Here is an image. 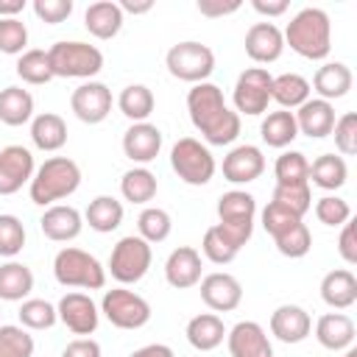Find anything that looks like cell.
Here are the masks:
<instances>
[{"mask_svg": "<svg viewBox=\"0 0 357 357\" xmlns=\"http://www.w3.org/2000/svg\"><path fill=\"white\" fill-rule=\"evenodd\" d=\"M187 112L206 145H229L240 137V114L229 109L223 89L212 81L192 84L187 92Z\"/></svg>", "mask_w": 357, "mask_h": 357, "instance_id": "obj_1", "label": "cell"}, {"mask_svg": "<svg viewBox=\"0 0 357 357\" xmlns=\"http://www.w3.org/2000/svg\"><path fill=\"white\" fill-rule=\"evenodd\" d=\"M284 36V45H290L293 53H298L301 59H310V61H324L332 50V22H329V14L324 8H301L290 22L287 28L282 31Z\"/></svg>", "mask_w": 357, "mask_h": 357, "instance_id": "obj_2", "label": "cell"}, {"mask_svg": "<svg viewBox=\"0 0 357 357\" xmlns=\"http://www.w3.org/2000/svg\"><path fill=\"white\" fill-rule=\"evenodd\" d=\"M81 184V167L78 162H73L70 156H50L45 159L31 184H28V192H31V201L39 204V206H53L56 201L61 198H70Z\"/></svg>", "mask_w": 357, "mask_h": 357, "instance_id": "obj_3", "label": "cell"}, {"mask_svg": "<svg viewBox=\"0 0 357 357\" xmlns=\"http://www.w3.org/2000/svg\"><path fill=\"white\" fill-rule=\"evenodd\" d=\"M47 61H50V73L53 78H84L92 81V75H98L103 70V53L89 45V42H78V39H64L47 47Z\"/></svg>", "mask_w": 357, "mask_h": 357, "instance_id": "obj_4", "label": "cell"}, {"mask_svg": "<svg viewBox=\"0 0 357 357\" xmlns=\"http://www.w3.org/2000/svg\"><path fill=\"white\" fill-rule=\"evenodd\" d=\"M53 276L61 287H81V290H100L106 284V268L84 248L67 245L53 257Z\"/></svg>", "mask_w": 357, "mask_h": 357, "instance_id": "obj_5", "label": "cell"}, {"mask_svg": "<svg viewBox=\"0 0 357 357\" xmlns=\"http://www.w3.org/2000/svg\"><path fill=\"white\" fill-rule=\"evenodd\" d=\"M170 167L173 173L190 184V187H204L212 181L218 165H215V156L212 151L195 139V137H181L173 148H170Z\"/></svg>", "mask_w": 357, "mask_h": 357, "instance_id": "obj_6", "label": "cell"}, {"mask_svg": "<svg viewBox=\"0 0 357 357\" xmlns=\"http://www.w3.org/2000/svg\"><path fill=\"white\" fill-rule=\"evenodd\" d=\"M254 215H257V201L245 190H229L218 198V226L240 248L254 234Z\"/></svg>", "mask_w": 357, "mask_h": 357, "instance_id": "obj_7", "label": "cell"}, {"mask_svg": "<svg viewBox=\"0 0 357 357\" xmlns=\"http://www.w3.org/2000/svg\"><path fill=\"white\" fill-rule=\"evenodd\" d=\"M165 67L178 81L204 84L215 73V53H212L209 45L195 42V39H187V42H178V45H173L167 50Z\"/></svg>", "mask_w": 357, "mask_h": 357, "instance_id": "obj_8", "label": "cell"}, {"mask_svg": "<svg viewBox=\"0 0 357 357\" xmlns=\"http://www.w3.org/2000/svg\"><path fill=\"white\" fill-rule=\"evenodd\" d=\"M151 262H153L151 243H145L139 234H128V237H120L117 245L112 248L109 273L120 284H137L148 273Z\"/></svg>", "mask_w": 357, "mask_h": 357, "instance_id": "obj_9", "label": "cell"}, {"mask_svg": "<svg viewBox=\"0 0 357 357\" xmlns=\"http://www.w3.org/2000/svg\"><path fill=\"white\" fill-rule=\"evenodd\" d=\"M100 312L117 329H142L151 321V304L128 287L106 290L103 301H100Z\"/></svg>", "mask_w": 357, "mask_h": 357, "instance_id": "obj_10", "label": "cell"}, {"mask_svg": "<svg viewBox=\"0 0 357 357\" xmlns=\"http://www.w3.org/2000/svg\"><path fill=\"white\" fill-rule=\"evenodd\" d=\"M271 84H273V75L265 67L243 70L237 75V84H234V92H231L234 112L237 114H248V117L262 114L268 109V103H271Z\"/></svg>", "mask_w": 357, "mask_h": 357, "instance_id": "obj_11", "label": "cell"}, {"mask_svg": "<svg viewBox=\"0 0 357 357\" xmlns=\"http://www.w3.org/2000/svg\"><path fill=\"white\" fill-rule=\"evenodd\" d=\"M70 109L81 123L98 126L112 112V89L100 81H84L70 95Z\"/></svg>", "mask_w": 357, "mask_h": 357, "instance_id": "obj_12", "label": "cell"}, {"mask_svg": "<svg viewBox=\"0 0 357 357\" xmlns=\"http://www.w3.org/2000/svg\"><path fill=\"white\" fill-rule=\"evenodd\" d=\"M36 173L33 153L25 145H6L0 148V195H14L25 184H31Z\"/></svg>", "mask_w": 357, "mask_h": 357, "instance_id": "obj_13", "label": "cell"}, {"mask_svg": "<svg viewBox=\"0 0 357 357\" xmlns=\"http://www.w3.org/2000/svg\"><path fill=\"white\" fill-rule=\"evenodd\" d=\"M56 312H59V321L73 335H81V337H89L100 321V310L86 293H64L56 304Z\"/></svg>", "mask_w": 357, "mask_h": 357, "instance_id": "obj_14", "label": "cell"}, {"mask_svg": "<svg viewBox=\"0 0 357 357\" xmlns=\"http://www.w3.org/2000/svg\"><path fill=\"white\" fill-rule=\"evenodd\" d=\"M201 298L209 310L215 312H231L240 307L243 301V284L237 276L226 273V271H215V273H206L201 276Z\"/></svg>", "mask_w": 357, "mask_h": 357, "instance_id": "obj_15", "label": "cell"}, {"mask_svg": "<svg viewBox=\"0 0 357 357\" xmlns=\"http://www.w3.org/2000/svg\"><path fill=\"white\" fill-rule=\"evenodd\" d=\"M223 178L231 184H251L265 173V156L257 145H237L223 156Z\"/></svg>", "mask_w": 357, "mask_h": 357, "instance_id": "obj_16", "label": "cell"}, {"mask_svg": "<svg viewBox=\"0 0 357 357\" xmlns=\"http://www.w3.org/2000/svg\"><path fill=\"white\" fill-rule=\"evenodd\" d=\"M231 357H273V346L257 321H237L226 332Z\"/></svg>", "mask_w": 357, "mask_h": 357, "instance_id": "obj_17", "label": "cell"}, {"mask_svg": "<svg viewBox=\"0 0 357 357\" xmlns=\"http://www.w3.org/2000/svg\"><path fill=\"white\" fill-rule=\"evenodd\" d=\"M245 53L257 64H271L284 53L282 28L273 22H254L245 31Z\"/></svg>", "mask_w": 357, "mask_h": 357, "instance_id": "obj_18", "label": "cell"}, {"mask_svg": "<svg viewBox=\"0 0 357 357\" xmlns=\"http://www.w3.org/2000/svg\"><path fill=\"white\" fill-rule=\"evenodd\" d=\"M39 229L53 243H70V240H75L81 234L84 215L75 206H70V204H53L39 218Z\"/></svg>", "mask_w": 357, "mask_h": 357, "instance_id": "obj_19", "label": "cell"}, {"mask_svg": "<svg viewBox=\"0 0 357 357\" xmlns=\"http://www.w3.org/2000/svg\"><path fill=\"white\" fill-rule=\"evenodd\" d=\"M312 332V318L298 304H282L271 312V335L282 343H301Z\"/></svg>", "mask_w": 357, "mask_h": 357, "instance_id": "obj_20", "label": "cell"}, {"mask_svg": "<svg viewBox=\"0 0 357 357\" xmlns=\"http://www.w3.org/2000/svg\"><path fill=\"white\" fill-rule=\"evenodd\" d=\"M201 271H204V262H201V254L192 245L173 248L170 257H167V262H165V279L176 290L195 287L201 282Z\"/></svg>", "mask_w": 357, "mask_h": 357, "instance_id": "obj_21", "label": "cell"}, {"mask_svg": "<svg viewBox=\"0 0 357 357\" xmlns=\"http://www.w3.org/2000/svg\"><path fill=\"white\" fill-rule=\"evenodd\" d=\"M162 151V131L153 123H131L128 131L123 134V153L131 162L148 165L159 156Z\"/></svg>", "mask_w": 357, "mask_h": 357, "instance_id": "obj_22", "label": "cell"}, {"mask_svg": "<svg viewBox=\"0 0 357 357\" xmlns=\"http://www.w3.org/2000/svg\"><path fill=\"white\" fill-rule=\"evenodd\" d=\"M296 117V126H298V134H307L310 139H324L332 134V126H335V106L329 100H321V98H310L307 103L298 106V112H293Z\"/></svg>", "mask_w": 357, "mask_h": 357, "instance_id": "obj_23", "label": "cell"}, {"mask_svg": "<svg viewBox=\"0 0 357 357\" xmlns=\"http://www.w3.org/2000/svg\"><path fill=\"white\" fill-rule=\"evenodd\" d=\"M357 326L346 312H326L315 321V340L329 351H346L354 346Z\"/></svg>", "mask_w": 357, "mask_h": 357, "instance_id": "obj_24", "label": "cell"}, {"mask_svg": "<svg viewBox=\"0 0 357 357\" xmlns=\"http://www.w3.org/2000/svg\"><path fill=\"white\" fill-rule=\"evenodd\" d=\"M351 84H354V75L343 61H326L312 75V89L318 92L321 100H329V103L337 98H346Z\"/></svg>", "mask_w": 357, "mask_h": 357, "instance_id": "obj_25", "label": "cell"}, {"mask_svg": "<svg viewBox=\"0 0 357 357\" xmlns=\"http://www.w3.org/2000/svg\"><path fill=\"white\" fill-rule=\"evenodd\" d=\"M226 332H229V329H226L223 318L215 315V312L192 315V318L187 321V329H184L187 343H190L192 349H198V351H212V349H218V346L226 340Z\"/></svg>", "mask_w": 357, "mask_h": 357, "instance_id": "obj_26", "label": "cell"}, {"mask_svg": "<svg viewBox=\"0 0 357 357\" xmlns=\"http://www.w3.org/2000/svg\"><path fill=\"white\" fill-rule=\"evenodd\" d=\"M126 14L120 11V6L114 0H98L89 3L86 14H84V25L95 39H114L123 28Z\"/></svg>", "mask_w": 357, "mask_h": 357, "instance_id": "obj_27", "label": "cell"}, {"mask_svg": "<svg viewBox=\"0 0 357 357\" xmlns=\"http://www.w3.org/2000/svg\"><path fill=\"white\" fill-rule=\"evenodd\" d=\"M321 298L332 310H349L357 301V276L349 268L329 271L321 279Z\"/></svg>", "mask_w": 357, "mask_h": 357, "instance_id": "obj_28", "label": "cell"}, {"mask_svg": "<svg viewBox=\"0 0 357 357\" xmlns=\"http://www.w3.org/2000/svg\"><path fill=\"white\" fill-rule=\"evenodd\" d=\"M31 139L39 151H61L67 145V123L53 112H42L31 120Z\"/></svg>", "mask_w": 357, "mask_h": 357, "instance_id": "obj_29", "label": "cell"}, {"mask_svg": "<svg viewBox=\"0 0 357 357\" xmlns=\"http://www.w3.org/2000/svg\"><path fill=\"white\" fill-rule=\"evenodd\" d=\"M33 120V95L22 86H6L0 89V123L17 128Z\"/></svg>", "mask_w": 357, "mask_h": 357, "instance_id": "obj_30", "label": "cell"}, {"mask_svg": "<svg viewBox=\"0 0 357 357\" xmlns=\"http://www.w3.org/2000/svg\"><path fill=\"white\" fill-rule=\"evenodd\" d=\"M310 81L298 73H282L271 84V100H276L282 109H298L301 103L310 100Z\"/></svg>", "mask_w": 357, "mask_h": 357, "instance_id": "obj_31", "label": "cell"}, {"mask_svg": "<svg viewBox=\"0 0 357 357\" xmlns=\"http://www.w3.org/2000/svg\"><path fill=\"white\" fill-rule=\"evenodd\" d=\"M349 178V165L343 156H335V153H321L312 165H310V181L326 192H335L346 184Z\"/></svg>", "mask_w": 357, "mask_h": 357, "instance_id": "obj_32", "label": "cell"}, {"mask_svg": "<svg viewBox=\"0 0 357 357\" xmlns=\"http://www.w3.org/2000/svg\"><path fill=\"white\" fill-rule=\"evenodd\" d=\"M259 134H262V142L268 148H287L298 137V126H296L293 112H287V109L268 112V117L259 126Z\"/></svg>", "mask_w": 357, "mask_h": 357, "instance_id": "obj_33", "label": "cell"}, {"mask_svg": "<svg viewBox=\"0 0 357 357\" xmlns=\"http://www.w3.org/2000/svg\"><path fill=\"white\" fill-rule=\"evenodd\" d=\"M123 215H126L123 204L114 195H98V198L89 201V206L84 212V220L89 223V229H95L100 234H109L123 223Z\"/></svg>", "mask_w": 357, "mask_h": 357, "instance_id": "obj_34", "label": "cell"}, {"mask_svg": "<svg viewBox=\"0 0 357 357\" xmlns=\"http://www.w3.org/2000/svg\"><path fill=\"white\" fill-rule=\"evenodd\" d=\"M33 290V273L28 265L8 259L0 265V298L3 301H25Z\"/></svg>", "mask_w": 357, "mask_h": 357, "instance_id": "obj_35", "label": "cell"}, {"mask_svg": "<svg viewBox=\"0 0 357 357\" xmlns=\"http://www.w3.org/2000/svg\"><path fill=\"white\" fill-rule=\"evenodd\" d=\"M156 106L153 92L145 84H128L120 95H117V109L131 120V123H148L151 112Z\"/></svg>", "mask_w": 357, "mask_h": 357, "instance_id": "obj_36", "label": "cell"}, {"mask_svg": "<svg viewBox=\"0 0 357 357\" xmlns=\"http://www.w3.org/2000/svg\"><path fill=\"white\" fill-rule=\"evenodd\" d=\"M156 190H159L156 176L148 167H131L120 178V192L128 204H148V201H153Z\"/></svg>", "mask_w": 357, "mask_h": 357, "instance_id": "obj_37", "label": "cell"}, {"mask_svg": "<svg viewBox=\"0 0 357 357\" xmlns=\"http://www.w3.org/2000/svg\"><path fill=\"white\" fill-rule=\"evenodd\" d=\"M14 70H17V75H20L25 84H31V86H42V84L53 81L50 61H47V50H39V47H31V50L20 53Z\"/></svg>", "mask_w": 357, "mask_h": 357, "instance_id": "obj_38", "label": "cell"}, {"mask_svg": "<svg viewBox=\"0 0 357 357\" xmlns=\"http://www.w3.org/2000/svg\"><path fill=\"white\" fill-rule=\"evenodd\" d=\"M137 231L145 243H162L173 231V218L162 206H145L137 218Z\"/></svg>", "mask_w": 357, "mask_h": 357, "instance_id": "obj_39", "label": "cell"}, {"mask_svg": "<svg viewBox=\"0 0 357 357\" xmlns=\"http://www.w3.org/2000/svg\"><path fill=\"white\" fill-rule=\"evenodd\" d=\"M276 184H310V162L301 151H284L273 165Z\"/></svg>", "mask_w": 357, "mask_h": 357, "instance_id": "obj_40", "label": "cell"}, {"mask_svg": "<svg viewBox=\"0 0 357 357\" xmlns=\"http://www.w3.org/2000/svg\"><path fill=\"white\" fill-rule=\"evenodd\" d=\"M20 326H25V329H33V332H39V329H50L56 321H59V312H56V307L50 304V301H45V298H25L22 304H20Z\"/></svg>", "mask_w": 357, "mask_h": 357, "instance_id": "obj_41", "label": "cell"}, {"mask_svg": "<svg viewBox=\"0 0 357 357\" xmlns=\"http://www.w3.org/2000/svg\"><path fill=\"white\" fill-rule=\"evenodd\" d=\"M273 245H276V251H279L282 257L301 259V257H307L310 248H312V234H310L307 223L298 220L296 226H290L287 231H282L279 237H273Z\"/></svg>", "mask_w": 357, "mask_h": 357, "instance_id": "obj_42", "label": "cell"}, {"mask_svg": "<svg viewBox=\"0 0 357 357\" xmlns=\"http://www.w3.org/2000/svg\"><path fill=\"white\" fill-rule=\"evenodd\" d=\"M201 251H204V257H206L209 262H215V265H229V262L240 254V245H234V243L220 231V226L215 223V226H209V229L204 231Z\"/></svg>", "mask_w": 357, "mask_h": 357, "instance_id": "obj_43", "label": "cell"}, {"mask_svg": "<svg viewBox=\"0 0 357 357\" xmlns=\"http://www.w3.org/2000/svg\"><path fill=\"white\" fill-rule=\"evenodd\" d=\"M273 204L290 209L293 215L304 218L310 209H312V192H310V184H276L273 187Z\"/></svg>", "mask_w": 357, "mask_h": 357, "instance_id": "obj_44", "label": "cell"}, {"mask_svg": "<svg viewBox=\"0 0 357 357\" xmlns=\"http://www.w3.org/2000/svg\"><path fill=\"white\" fill-rule=\"evenodd\" d=\"M0 357H33V335L25 326L0 324Z\"/></svg>", "mask_w": 357, "mask_h": 357, "instance_id": "obj_45", "label": "cell"}, {"mask_svg": "<svg viewBox=\"0 0 357 357\" xmlns=\"http://www.w3.org/2000/svg\"><path fill=\"white\" fill-rule=\"evenodd\" d=\"M25 248V226L17 215H0V257H17Z\"/></svg>", "mask_w": 357, "mask_h": 357, "instance_id": "obj_46", "label": "cell"}, {"mask_svg": "<svg viewBox=\"0 0 357 357\" xmlns=\"http://www.w3.org/2000/svg\"><path fill=\"white\" fill-rule=\"evenodd\" d=\"M315 218L324 223V226H343L346 220H351V206L349 201H343L340 195H324L315 201Z\"/></svg>", "mask_w": 357, "mask_h": 357, "instance_id": "obj_47", "label": "cell"}, {"mask_svg": "<svg viewBox=\"0 0 357 357\" xmlns=\"http://www.w3.org/2000/svg\"><path fill=\"white\" fill-rule=\"evenodd\" d=\"M28 45V28L20 17L11 20H0V53L6 56H20L25 53Z\"/></svg>", "mask_w": 357, "mask_h": 357, "instance_id": "obj_48", "label": "cell"}, {"mask_svg": "<svg viewBox=\"0 0 357 357\" xmlns=\"http://www.w3.org/2000/svg\"><path fill=\"white\" fill-rule=\"evenodd\" d=\"M332 137H335V148L340 151V156H354L357 153V114L354 112L340 114L332 126Z\"/></svg>", "mask_w": 357, "mask_h": 357, "instance_id": "obj_49", "label": "cell"}, {"mask_svg": "<svg viewBox=\"0 0 357 357\" xmlns=\"http://www.w3.org/2000/svg\"><path fill=\"white\" fill-rule=\"evenodd\" d=\"M298 220H304V218L293 215L290 209H284V206H279V204H273V201L262 209V229L271 234V240L279 237L282 231H287L290 226H296Z\"/></svg>", "mask_w": 357, "mask_h": 357, "instance_id": "obj_50", "label": "cell"}, {"mask_svg": "<svg viewBox=\"0 0 357 357\" xmlns=\"http://www.w3.org/2000/svg\"><path fill=\"white\" fill-rule=\"evenodd\" d=\"M33 14L47 25H59L73 14V0H33Z\"/></svg>", "mask_w": 357, "mask_h": 357, "instance_id": "obj_51", "label": "cell"}, {"mask_svg": "<svg viewBox=\"0 0 357 357\" xmlns=\"http://www.w3.org/2000/svg\"><path fill=\"white\" fill-rule=\"evenodd\" d=\"M337 254L346 265H357V220H346L337 234Z\"/></svg>", "mask_w": 357, "mask_h": 357, "instance_id": "obj_52", "label": "cell"}, {"mask_svg": "<svg viewBox=\"0 0 357 357\" xmlns=\"http://www.w3.org/2000/svg\"><path fill=\"white\" fill-rule=\"evenodd\" d=\"M198 11L209 20H218V17H226V14H234L240 8V0H198L195 3Z\"/></svg>", "mask_w": 357, "mask_h": 357, "instance_id": "obj_53", "label": "cell"}, {"mask_svg": "<svg viewBox=\"0 0 357 357\" xmlns=\"http://www.w3.org/2000/svg\"><path fill=\"white\" fill-rule=\"evenodd\" d=\"M61 357H100V343L92 337H75L64 346Z\"/></svg>", "mask_w": 357, "mask_h": 357, "instance_id": "obj_54", "label": "cell"}, {"mask_svg": "<svg viewBox=\"0 0 357 357\" xmlns=\"http://www.w3.org/2000/svg\"><path fill=\"white\" fill-rule=\"evenodd\" d=\"M287 0H251V8L257 11V14H262V17H282L284 11H287Z\"/></svg>", "mask_w": 357, "mask_h": 357, "instance_id": "obj_55", "label": "cell"}, {"mask_svg": "<svg viewBox=\"0 0 357 357\" xmlns=\"http://www.w3.org/2000/svg\"><path fill=\"white\" fill-rule=\"evenodd\" d=\"M128 357H176V354H173V349L167 343H148V346L131 351Z\"/></svg>", "mask_w": 357, "mask_h": 357, "instance_id": "obj_56", "label": "cell"}, {"mask_svg": "<svg viewBox=\"0 0 357 357\" xmlns=\"http://www.w3.org/2000/svg\"><path fill=\"white\" fill-rule=\"evenodd\" d=\"M117 6L123 14H148L153 8V0H120Z\"/></svg>", "mask_w": 357, "mask_h": 357, "instance_id": "obj_57", "label": "cell"}, {"mask_svg": "<svg viewBox=\"0 0 357 357\" xmlns=\"http://www.w3.org/2000/svg\"><path fill=\"white\" fill-rule=\"evenodd\" d=\"M25 8V0H0V20H11Z\"/></svg>", "mask_w": 357, "mask_h": 357, "instance_id": "obj_58", "label": "cell"}, {"mask_svg": "<svg viewBox=\"0 0 357 357\" xmlns=\"http://www.w3.org/2000/svg\"><path fill=\"white\" fill-rule=\"evenodd\" d=\"M343 357H357V346H349V349L343 351Z\"/></svg>", "mask_w": 357, "mask_h": 357, "instance_id": "obj_59", "label": "cell"}]
</instances>
